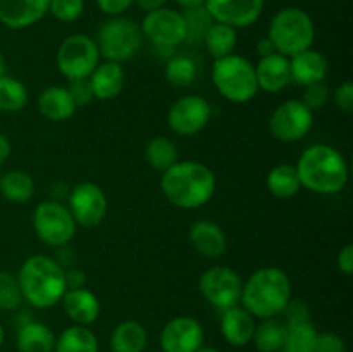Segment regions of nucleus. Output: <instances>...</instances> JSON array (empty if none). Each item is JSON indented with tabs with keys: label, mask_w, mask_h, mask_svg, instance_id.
I'll return each mask as SVG.
<instances>
[{
	"label": "nucleus",
	"mask_w": 353,
	"mask_h": 352,
	"mask_svg": "<svg viewBox=\"0 0 353 352\" xmlns=\"http://www.w3.org/2000/svg\"><path fill=\"white\" fill-rule=\"evenodd\" d=\"M161 190L179 209L193 211L205 206L216 193V176L199 161H178L162 173Z\"/></svg>",
	"instance_id": "nucleus-1"
},
{
	"label": "nucleus",
	"mask_w": 353,
	"mask_h": 352,
	"mask_svg": "<svg viewBox=\"0 0 353 352\" xmlns=\"http://www.w3.org/2000/svg\"><path fill=\"white\" fill-rule=\"evenodd\" d=\"M302 188L319 195H334L348 183V164L340 150L326 144L310 145L296 162Z\"/></svg>",
	"instance_id": "nucleus-2"
},
{
	"label": "nucleus",
	"mask_w": 353,
	"mask_h": 352,
	"mask_svg": "<svg viewBox=\"0 0 353 352\" xmlns=\"http://www.w3.org/2000/svg\"><path fill=\"white\" fill-rule=\"evenodd\" d=\"M16 276L23 300L37 309H48L59 304L68 290L64 266L50 255H31L21 264Z\"/></svg>",
	"instance_id": "nucleus-3"
},
{
	"label": "nucleus",
	"mask_w": 353,
	"mask_h": 352,
	"mask_svg": "<svg viewBox=\"0 0 353 352\" xmlns=\"http://www.w3.org/2000/svg\"><path fill=\"white\" fill-rule=\"evenodd\" d=\"M292 299V283L281 268L268 266L248 276L241 290L240 304L255 317H278Z\"/></svg>",
	"instance_id": "nucleus-4"
},
{
	"label": "nucleus",
	"mask_w": 353,
	"mask_h": 352,
	"mask_svg": "<svg viewBox=\"0 0 353 352\" xmlns=\"http://www.w3.org/2000/svg\"><path fill=\"white\" fill-rule=\"evenodd\" d=\"M269 40L276 52L285 57H293L299 52L312 47L316 26L309 12L299 7H285L278 10L269 24Z\"/></svg>",
	"instance_id": "nucleus-5"
},
{
	"label": "nucleus",
	"mask_w": 353,
	"mask_h": 352,
	"mask_svg": "<svg viewBox=\"0 0 353 352\" xmlns=\"http://www.w3.org/2000/svg\"><path fill=\"white\" fill-rule=\"evenodd\" d=\"M212 83L221 97L234 104L250 102L259 92L255 66L236 54L214 61Z\"/></svg>",
	"instance_id": "nucleus-6"
},
{
	"label": "nucleus",
	"mask_w": 353,
	"mask_h": 352,
	"mask_svg": "<svg viewBox=\"0 0 353 352\" xmlns=\"http://www.w3.org/2000/svg\"><path fill=\"white\" fill-rule=\"evenodd\" d=\"M143 41L140 26L128 17H110L102 23L97 33L100 57L112 62H126L138 54Z\"/></svg>",
	"instance_id": "nucleus-7"
},
{
	"label": "nucleus",
	"mask_w": 353,
	"mask_h": 352,
	"mask_svg": "<svg viewBox=\"0 0 353 352\" xmlns=\"http://www.w3.org/2000/svg\"><path fill=\"white\" fill-rule=\"evenodd\" d=\"M55 62L59 72L69 81L88 79L100 62L99 47L88 35H69L59 45Z\"/></svg>",
	"instance_id": "nucleus-8"
},
{
	"label": "nucleus",
	"mask_w": 353,
	"mask_h": 352,
	"mask_svg": "<svg viewBox=\"0 0 353 352\" xmlns=\"http://www.w3.org/2000/svg\"><path fill=\"white\" fill-rule=\"evenodd\" d=\"M76 226L68 206L59 200H45L33 213L34 233L50 247H65L74 237Z\"/></svg>",
	"instance_id": "nucleus-9"
},
{
	"label": "nucleus",
	"mask_w": 353,
	"mask_h": 352,
	"mask_svg": "<svg viewBox=\"0 0 353 352\" xmlns=\"http://www.w3.org/2000/svg\"><path fill=\"white\" fill-rule=\"evenodd\" d=\"M199 290L210 306L226 311L240 304L243 282L234 269L228 266H212L200 276Z\"/></svg>",
	"instance_id": "nucleus-10"
},
{
	"label": "nucleus",
	"mask_w": 353,
	"mask_h": 352,
	"mask_svg": "<svg viewBox=\"0 0 353 352\" xmlns=\"http://www.w3.org/2000/svg\"><path fill=\"white\" fill-rule=\"evenodd\" d=\"M141 35L159 50H172L185 43L186 28L183 14L169 7L147 12L141 21Z\"/></svg>",
	"instance_id": "nucleus-11"
},
{
	"label": "nucleus",
	"mask_w": 353,
	"mask_h": 352,
	"mask_svg": "<svg viewBox=\"0 0 353 352\" xmlns=\"http://www.w3.org/2000/svg\"><path fill=\"white\" fill-rule=\"evenodd\" d=\"M314 124V113L299 99L279 104L269 117L271 135L279 141L293 144L309 135Z\"/></svg>",
	"instance_id": "nucleus-12"
},
{
	"label": "nucleus",
	"mask_w": 353,
	"mask_h": 352,
	"mask_svg": "<svg viewBox=\"0 0 353 352\" xmlns=\"http://www.w3.org/2000/svg\"><path fill=\"white\" fill-rule=\"evenodd\" d=\"M212 106L200 95H185L171 104L168 110V126L181 137H193L209 124Z\"/></svg>",
	"instance_id": "nucleus-13"
},
{
	"label": "nucleus",
	"mask_w": 353,
	"mask_h": 352,
	"mask_svg": "<svg viewBox=\"0 0 353 352\" xmlns=\"http://www.w3.org/2000/svg\"><path fill=\"white\" fill-rule=\"evenodd\" d=\"M105 192L97 183L83 182L69 193V213L76 224L83 228H93L102 223L107 216Z\"/></svg>",
	"instance_id": "nucleus-14"
},
{
	"label": "nucleus",
	"mask_w": 353,
	"mask_h": 352,
	"mask_svg": "<svg viewBox=\"0 0 353 352\" xmlns=\"http://www.w3.org/2000/svg\"><path fill=\"white\" fill-rule=\"evenodd\" d=\"M162 352H195L203 345V328L192 316H176L165 323L161 337Z\"/></svg>",
	"instance_id": "nucleus-15"
},
{
	"label": "nucleus",
	"mask_w": 353,
	"mask_h": 352,
	"mask_svg": "<svg viewBox=\"0 0 353 352\" xmlns=\"http://www.w3.org/2000/svg\"><path fill=\"white\" fill-rule=\"evenodd\" d=\"M205 9L216 23L248 28L262 16L264 0H205Z\"/></svg>",
	"instance_id": "nucleus-16"
},
{
	"label": "nucleus",
	"mask_w": 353,
	"mask_h": 352,
	"mask_svg": "<svg viewBox=\"0 0 353 352\" xmlns=\"http://www.w3.org/2000/svg\"><path fill=\"white\" fill-rule=\"evenodd\" d=\"M50 0H0V23L10 30L37 24L48 12Z\"/></svg>",
	"instance_id": "nucleus-17"
},
{
	"label": "nucleus",
	"mask_w": 353,
	"mask_h": 352,
	"mask_svg": "<svg viewBox=\"0 0 353 352\" xmlns=\"http://www.w3.org/2000/svg\"><path fill=\"white\" fill-rule=\"evenodd\" d=\"M255 76H257L259 90H264L269 93L281 92L292 81L290 59L278 54V52L264 55L255 66Z\"/></svg>",
	"instance_id": "nucleus-18"
},
{
	"label": "nucleus",
	"mask_w": 353,
	"mask_h": 352,
	"mask_svg": "<svg viewBox=\"0 0 353 352\" xmlns=\"http://www.w3.org/2000/svg\"><path fill=\"white\" fill-rule=\"evenodd\" d=\"M288 59L292 81L302 86H309L326 79L327 71H330V62L321 52L314 50L312 47Z\"/></svg>",
	"instance_id": "nucleus-19"
},
{
	"label": "nucleus",
	"mask_w": 353,
	"mask_h": 352,
	"mask_svg": "<svg viewBox=\"0 0 353 352\" xmlns=\"http://www.w3.org/2000/svg\"><path fill=\"white\" fill-rule=\"evenodd\" d=\"M62 306L69 320L79 326H90L100 316V300L88 289H68L62 297Z\"/></svg>",
	"instance_id": "nucleus-20"
},
{
	"label": "nucleus",
	"mask_w": 353,
	"mask_h": 352,
	"mask_svg": "<svg viewBox=\"0 0 353 352\" xmlns=\"http://www.w3.org/2000/svg\"><path fill=\"white\" fill-rule=\"evenodd\" d=\"M221 333L224 340L234 347H243L250 344L255 331V317L243 306H234L221 311Z\"/></svg>",
	"instance_id": "nucleus-21"
},
{
	"label": "nucleus",
	"mask_w": 353,
	"mask_h": 352,
	"mask_svg": "<svg viewBox=\"0 0 353 352\" xmlns=\"http://www.w3.org/2000/svg\"><path fill=\"white\" fill-rule=\"evenodd\" d=\"M190 242L200 255L209 259L221 257L226 252L228 240L223 228L209 219H199L190 228Z\"/></svg>",
	"instance_id": "nucleus-22"
},
{
	"label": "nucleus",
	"mask_w": 353,
	"mask_h": 352,
	"mask_svg": "<svg viewBox=\"0 0 353 352\" xmlns=\"http://www.w3.org/2000/svg\"><path fill=\"white\" fill-rule=\"evenodd\" d=\"M124 79H126V75L119 62L103 61L99 62V66L93 69L88 81L95 99L112 100L123 92Z\"/></svg>",
	"instance_id": "nucleus-23"
},
{
	"label": "nucleus",
	"mask_w": 353,
	"mask_h": 352,
	"mask_svg": "<svg viewBox=\"0 0 353 352\" xmlns=\"http://www.w3.org/2000/svg\"><path fill=\"white\" fill-rule=\"evenodd\" d=\"M38 109L48 121L61 123L74 116L78 107L65 86H48L38 97Z\"/></svg>",
	"instance_id": "nucleus-24"
},
{
	"label": "nucleus",
	"mask_w": 353,
	"mask_h": 352,
	"mask_svg": "<svg viewBox=\"0 0 353 352\" xmlns=\"http://www.w3.org/2000/svg\"><path fill=\"white\" fill-rule=\"evenodd\" d=\"M55 335L40 321H28L17 326L16 347L19 352H54Z\"/></svg>",
	"instance_id": "nucleus-25"
},
{
	"label": "nucleus",
	"mask_w": 353,
	"mask_h": 352,
	"mask_svg": "<svg viewBox=\"0 0 353 352\" xmlns=\"http://www.w3.org/2000/svg\"><path fill=\"white\" fill-rule=\"evenodd\" d=\"M148 345L147 328L134 320H126L114 328L110 335L112 352H145Z\"/></svg>",
	"instance_id": "nucleus-26"
},
{
	"label": "nucleus",
	"mask_w": 353,
	"mask_h": 352,
	"mask_svg": "<svg viewBox=\"0 0 353 352\" xmlns=\"http://www.w3.org/2000/svg\"><path fill=\"white\" fill-rule=\"evenodd\" d=\"M99 338L88 326L72 324L55 337L54 352H99Z\"/></svg>",
	"instance_id": "nucleus-27"
},
{
	"label": "nucleus",
	"mask_w": 353,
	"mask_h": 352,
	"mask_svg": "<svg viewBox=\"0 0 353 352\" xmlns=\"http://www.w3.org/2000/svg\"><path fill=\"white\" fill-rule=\"evenodd\" d=\"M268 190L278 199H292L302 188L296 168L292 164H278L269 171L265 179Z\"/></svg>",
	"instance_id": "nucleus-28"
},
{
	"label": "nucleus",
	"mask_w": 353,
	"mask_h": 352,
	"mask_svg": "<svg viewBox=\"0 0 353 352\" xmlns=\"http://www.w3.org/2000/svg\"><path fill=\"white\" fill-rule=\"evenodd\" d=\"M285 321L278 317H269V320H262V323L255 326L252 342L259 352H279L285 344Z\"/></svg>",
	"instance_id": "nucleus-29"
},
{
	"label": "nucleus",
	"mask_w": 353,
	"mask_h": 352,
	"mask_svg": "<svg viewBox=\"0 0 353 352\" xmlns=\"http://www.w3.org/2000/svg\"><path fill=\"white\" fill-rule=\"evenodd\" d=\"M0 193L9 202L24 204L33 197L34 182L28 173L19 169L7 171L6 175L0 176Z\"/></svg>",
	"instance_id": "nucleus-30"
},
{
	"label": "nucleus",
	"mask_w": 353,
	"mask_h": 352,
	"mask_svg": "<svg viewBox=\"0 0 353 352\" xmlns=\"http://www.w3.org/2000/svg\"><path fill=\"white\" fill-rule=\"evenodd\" d=\"M236 40L238 37L234 28L214 21V24L209 28V31H207L205 38H203L202 45L217 61V59L228 57V55L233 54L234 47H236Z\"/></svg>",
	"instance_id": "nucleus-31"
},
{
	"label": "nucleus",
	"mask_w": 353,
	"mask_h": 352,
	"mask_svg": "<svg viewBox=\"0 0 353 352\" xmlns=\"http://www.w3.org/2000/svg\"><path fill=\"white\" fill-rule=\"evenodd\" d=\"M145 159L159 173H164L178 162V148L168 137H154L145 145Z\"/></svg>",
	"instance_id": "nucleus-32"
},
{
	"label": "nucleus",
	"mask_w": 353,
	"mask_h": 352,
	"mask_svg": "<svg viewBox=\"0 0 353 352\" xmlns=\"http://www.w3.org/2000/svg\"><path fill=\"white\" fill-rule=\"evenodd\" d=\"M183 14V19H185V28H186V38L185 43L192 45V47H199L203 43V38H205L209 28L214 24L212 16L209 14V10L205 9V6L193 7V9H185Z\"/></svg>",
	"instance_id": "nucleus-33"
},
{
	"label": "nucleus",
	"mask_w": 353,
	"mask_h": 352,
	"mask_svg": "<svg viewBox=\"0 0 353 352\" xmlns=\"http://www.w3.org/2000/svg\"><path fill=\"white\" fill-rule=\"evenodd\" d=\"M28 104V88L17 78L3 75L0 78V110L19 113Z\"/></svg>",
	"instance_id": "nucleus-34"
},
{
	"label": "nucleus",
	"mask_w": 353,
	"mask_h": 352,
	"mask_svg": "<svg viewBox=\"0 0 353 352\" xmlns=\"http://www.w3.org/2000/svg\"><path fill=\"white\" fill-rule=\"evenodd\" d=\"M196 62L190 55L178 54L169 57L165 64V78L172 86L185 88L190 86L196 78Z\"/></svg>",
	"instance_id": "nucleus-35"
},
{
	"label": "nucleus",
	"mask_w": 353,
	"mask_h": 352,
	"mask_svg": "<svg viewBox=\"0 0 353 352\" xmlns=\"http://www.w3.org/2000/svg\"><path fill=\"white\" fill-rule=\"evenodd\" d=\"M316 338L317 330L314 328L312 321L286 326L285 344L279 352H314Z\"/></svg>",
	"instance_id": "nucleus-36"
},
{
	"label": "nucleus",
	"mask_w": 353,
	"mask_h": 352,
	"mask_svg": "<svg viewBox=\"0 0 353 352\" xmlns=\"http://www.w3.org/2000/svg\"><path fill=\"white\" fill-rule=\"evenodd\" d=\"M23 304V293H21L17 276L9 271L0 269V311H16Z\"/></svg>",
	"instance_id": "nucleus-37"
},
{
	"label": "nucleus",
	"mask_w": 353,
	"mask_h": 352,
	"mask_svg": "<svg viewBox=\"0 0 353 352\" xmlns=\"http://www.w3.org/2000/svg\"><path fill=\"white\" fill-rule=\"evenodd\" d=\"M85 10V0H50L48 12L61 23H72L79 19Z\"/></svg>",
	"instance_id": "nucleus-38"
},
{
	"label": "nucleus",
	"mask_w": 353,
	"mask_h": 352,
	"mask_svg": "<svg viewBox=\"0 0 353 352\" xmlns=\"http://www.w3.org/2000/svg\"><path fill=\"white\" fill-rule=\"evenodd\" d=\"M330 97H331L330 86H327L324 81H321V83H314V85L305 86L302 102L314 113V110L323 109V107L327 104V100H330Z\"/></svg>",
	"instance_id": "nucleus-39"
},
{
	"label": "nucleus",
	"mask_w": 353,
	"mask_h": 352,
	"mask_svg": "<svg viewBox=\"0 0 353 352\" xmlns=\"http://www.w3.org/2000/svg\"><path fill=\"white\" fill-rule=\"evenodd\" d=\"M281 314H285L286 326L309 323L310 321L309 306H307V304L300 299H290V302L286 304L285 311H283Z\"/></svg>",
	"instance_id": "nucleus-40"
},
{
	"label": "nucleus",
	"mask_w": 353,
	"mask_h": 352,
	"mask_svg": "<svg viewBox=\"0 0 353 352\" xmlns=\"http://www.w3.org/2000/svg\"><path fill=\"white\" fill-rule=\"evenodd\" d=\"M314 352H347V344L334 331H324L317 333Z\"/></svg>",
	"instance_id": "nucleus-41"
},
{
	"label": "nucleus",
	"mask_w": 353,
	"mask_h": 352,
	"mask_svg": "<svg viewBox=\"0 0 353 352\" xmlns=\"http://www.w3.org/2000/svg\"><path fill=\"white\" fill-rule=\"evenodd\" d=\"M69 93H71L72 100H74L76 107H85L92 102L95 97H93L92 86H90L88 79H78V81H71V85L68 86Z\"/></svg>",
	"instance_id": "nucleus-42"
},
{
	"label": "nucleus",
	"mask_w": 353,
	"mask_h": 352,
	"mask_svg": "<svg viewBox=\"0 0 353 352\" xmlns=\"http://www.w3.org/2000/svg\"><path fill=\"white\" fill-rule=\"evenodd\" d=\"M333 102L341 113H353V83L343 81L333 93Z\"/></svg>",
	"instance_id": "nucleus-43"
},
{
	"label": "nucleus",
	"mask_w": 353,
	"mask_h": 352,
	"mask_svg": "<svg viewBox=\"0 0 353 352\" xmlns=\"http://www.w3.org/2000/svg\"><path fill=\"white\" fill-rule=\"evenodd\" d=\"M133 2L134 0H97V6H99V9L103 14H107L110 17H116L126 12L133 6Z\"/></svg>",
	"instance_id": "nucleus-44"
},
{
	"label": "nucleus",
	"mask_w": 353,
	"mask_h": 352,
	"mask_svg": "<svg viewBox=\"0 0 353 352\" xmlns=\"http://www.w3.org/2000/svg\"><path fill=\"white\" fill-rule=\"evenodd\" d=\"M338 268L343 275H353V245L347 244L338 254Z\"/></svg>",
	"instance_id": "nucleus-45"
},
{
	"label": "nucleus",
	"mask_w": 353,
	"mask_h": 352,
	"mask_svg": "<svg viewBox=\"0 0 353 352\" xmlns=\"http://www.w3.org/2000/svg\"><path fill=\"white\" fill-rule=\"evenodd\" d=\"M86 275L81 269H69L65 271V285L68 289H83L86 285Z\"/></svg>",
	"instance_id": "nucleus-46"
},
{
	"label": "nucleus",
	"mask_w": 353,
	"mask_h": 352,
	"mask_svg": "<svg viewBox=\"0 0 353 352\" xmlns=\"http://www.w3.org/2000/svg\"><path fill=\"white\" fill-rule=\"evenodd\" d=\"M10 152H12V145H10V140L3 133H0V166L9 159Z\"/></svg>",
	"instance_id": "nucleus-47"
},
{
	"label": "nucleus",
	"mask_w": 353,
	"mask_h": 352,
	"mask_svg": "<svg viewBox=\"0 0 353 352\" xmlns=\"http://www.w3.org/2000/svg\"><path fill=\"white\" fill-rule=\"evenodd\" d=\"M134 2H137L138 6H140L143 10L150 12V10H155V9H161V7H165L168 0H134Z\"/></svg>",
	"instance_id": "nucleus-48"
},
{
	"label": "nucleus",
	"mask_w": 353,
	"mask_h": 352,
	"mask_svg": "<svg viewBox=\"0 0 353 352\" xmlns=\"http://www.w3.org/2000/svg\"><path fill=\"white\" fill-rule=\"evenodd\" d=\"M257 50L259 54H261V57H264V55H269L272 54V52H276V48L274 45H272V41L269 40V37H265L257 43Z\"/></svg>",
	"instance_id": "nucleus-49"
},
{
	"label": "nucleus",
	"mask_w": 353,
	"mask_h": 352,
	"mask_svg": "<svg viewBox=\"0 0 353 352\" xmlns=\"http://www.w3.org/2000/svg\"><path fill=\"white\" fill-rule=\"evenodd\" d=\"M178 6H181L183 9H193V7L205 6V0H174Z\"/></svg>",
	"instance_id": "nucleus-50"
},
{
	"label": "nucleus",
	"mask_w": 353,
	"mask_h": 352,
	"mask_svg": "<svg viewBox=\"0 0 353 352\" xmlns=\"http://www.w3.org/2000/svg\"><path fill=\"white\" fill-rule=\"evenodd\" d=\"M6 75V59H3V55L0 54V78Z\"/></svg>",
	"instance_id": "nucleus-51"
},
{
	"label": "nucleus",
	"mask_w": 353,
	"mask_h": 352,
	"mask_svg": "<svg viewBox=\"0 0 353 352\" xmlns=\"http://www.w3.org/2000/svg\"><path fill=\"white\" fill-rule=\"evenodd\" d=\"M195 352H221V351H217V349H214V347H207V345H202V347L196 349Z\"/></svg>",
	"instance_id": "nucleus-52"
},
{
	"label": "nucleus",
	"mask_w": 353,
	"mask_h": 352,
	"mask_svg": "<svg viewBox=\"0 0 353 352\" xmlns=\"http://www.w3.org/2000/svg\"><path fill=\"white\" fill-rule=\"evenodd\" d=\"M3 340H6V330H3V324L2 321H0V347H2Z\"/></svg>",
	"instance_id": "nucleus-53"
},
{
	"label": "nucleus",
	"mask_w": 353,
	"mask_h": 352,
	"mask_svg": "<svg viewBox=\"0 0 353 352\" xmlns=\"http://www.w3.org/2000/svg\"><path fill=\"white\" fill-rule=\"evenodd\" d=\"M159 352H162V351H159Z\"/></svg>",
	"instance_id": "nucleus-54"
}]
</instances>
